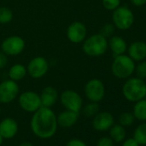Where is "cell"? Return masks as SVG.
<instances>
[{"mask_svg": "<svg viewBox=\"0 0 146 146\" xmlns=\"http://www.w3.org/2000/svg\"><path fill=\"white\" fill-rule=\"evenodd\" d=\"M57 116L51 108L40 107L33 113L30 127L33 133L41 139L52 137L58 129Z\"/></svg>", "mask_w": 146, "mask_h": 146, "instance_id": "cell-1", "label": "cell"}, {"mask_svg": "<svg viewBox=\"0 0 146 146\" xmlns=\"http://www.w3.org/2000/svg\"><path fill=\"white\" fill-rule=\"evenodd\" d=\"M108 47V41L106 37L99 34H95L86 38L83 42V52L93 58L103 55Z\"/></svg>", "mask_w": 146, "mask_h": 146, "instance_id": "cell-2", "label": "cell"}, {"mask_svg": "<svg viewBox=\"0 0 146 146\" xmlns=\"http://www.w3.org/2000/svg\"><path fill=\"white\" fill-rule=\"evenodd\" d=\"M124 97L131 102H136L146 96V84L139 78H129L122 87Z\"/></svg>", "mask_w": 146, "mask_h": 146, "instance_id": "cell-3", "label": "cell"}, {"mask_svg": "<svg viewBox=\"0 0 146 146\" xmlns=\"http://www.w3.org/2000/svg\"><path fill=\"white\" fill-rule=\"evenodd\" d=\"M111 70L115 78L125 79L131 77L135 71V63L128 55H118L113 58Z\"/></svg>", "mask_w": 146, "mask_h": 146, "instance_id": "cell-4", "label": "cell"}, {"mask_svg": "<svg viewBox=\"0 0 146 146\" xmlns=\"http://www.w3.org/2000/svg\"><path fill=\"white\" fill-rule=\"evenodd\" d=\"M112 20L115 28L119 30H127L134 23V15L127 7L119 6L113 11Z\"/></svg>", "mask_w": 146, "mask_h": 146, "instance_id": "cell-5", "label": "cell"}, {"mask_svg": "<svg viewBox=\"0 0 146 146\" xmlns=\"http://www.w3.org/2000/svg\"><path fill=\"white\" fill-rule=\"evenodd\" d=\"M62 106L66 110L80 113L83 108V98L79 93L73 90H65L58 96Z\"/></svg>", "mask_w": 146, "mask_h": 146, "instance_id": "cell-6", "label": "cell"}, {"mask_svg": "<svg viewBox=\"0 0 146 146\" xmlns=\"http://www.w3.org/2000/svg\"><path fill=\"white\" fill-rule=\"evenodd\" d=\"M49 70V63L47 59L42 56L33 58L27 65V72L30 78L34 79L42 78Z\"/></svg>", "mask_w": 146, "mask_h": 146, "instance_id": "cell-7", "label": "cell"}, {"mask_svg": "<svg viewBox=\"0 0 146 146\" xmlns=\"http://www.w3.org/2000/svg\"><path fill=\"white\" fill-rule=\"evenodd\" d=\"M18 104L20 108L28 113H35L42 105L40 95L32 90H27L18 96Z\"/></svg>", "mask_w": 146, "mask_h": 146, "instance_id": "cell-8", "label": "cell"}, {"mask_svg": "<svg viewBox=\"0 0 146 146\" xmlns=\"http://www.w3.org/2000/svg\"><path fill=\"white\" fill-rule=\"evenodd\" d=\"M105 85L100 79L93 78L89 80L84 86V94L88 100L93 102L102 101L105 96Z\"/></svg>", "mask_w": 146, "mask_h": 146, "instance_id": "cell-9", "label": "cell"}, {"mask_svg": "<svg viewBox=\"0 0 146 146\" xmlns=\"http://www.w3.org/2000/svg\"><path fill=\"white\" fill-rule=\"evenodd\" d=\"M25 48V40L19 35H11L1 43V50L8 56H17Z\"/></svg>", "mask_w": 146, "mask_h": 146, "instance_id": "cell-10", "label": "cell"}, {"mask_svg": "<svg viewBox=\"0 0 146 146\" xmlns=\"http://www.w3.org/2000/svg\"><path fill=\"white\" fill-rule=\"evenodd\" d=\"M19 85L13 80H5L0 84V103L12 102L19 95Z\"/></svg>", "mask_w": 146, "mask_h": 146, "instance_id": "cell-11", "label": "cell"}, {"mask_svg": "<svg viewBox=\"0 0 146 146\" xmlns=\"http://www.w3.org/2000/svg\"><path fill=\"white\" fill-rule=\"evenodd\" d=\"M67 39L74 44H79L84 42L87 37V28L79 21L71 23L66 29Z\"/></svg>", "mask_w": 146, "mask_h": 146, "instance_id": "cell-12", "label": "cell"}, {"mask_svg": "<svg viewBox=\"0 0 146 146\" xmlns=\"http://www.w3.org/2000/svg\"><path fill=\"white\" fill-rule=\"evenodd\" d=\"M113 122L114 119L112 113L109 112H101L93 117L92 126L98 131H105L112 127Z\"/></svg>", "mask_w": 146, "mask_h": 146, "instance_id": "cell-13", "label": "cell"}, {"mask_svg": "<svg viewBox=\"0 0 146 146\" xmlns=\"http://www.w3.org/2000/svg\"><path fill=\"white\" fill-rule=\"evenodd\" d=\"M18 131V124L16 119L11 117L5 118L0 122V134L4 139L13 138Z\"/></svg>", "mask_w": 146, "mask_h": 146, "instance_id": "cell-14", "label": "cell"}, {"mask_svg": "<svg viewBox=\"0 0 146 146\" xmlns=\"http://www.w3.org/2000/svg\"><path fill=\"white\" fill-rule=\"evenodd\" d=\"M78 118L79 113L65 109L57 116L58 125L62 128H70L78 122Z\"/></svg>", "mask_w": 146, "mask_h": 146, "instance_id": "cell-15", "label": "cell"}, {"mask_svg": "<svg viewBox=\"0 0 146 146\" xmlns=\"http://www.w3.org/2000/svg\"><path fill=\"white\" fill-rule=\"evenodd\" d=\"M41 105L46 108H52L58 99V94L57 90L52 86L45 87L40 94Z\"/></svg>", "mask_w": 146, "mask_h": 146, "instance_id": "cell-16", "label": "cell"}, {"mask_svg": "<svg viewBox=\"0 0 146 146\" xmlns=\"http://www.w3.org/2000/svg\"><path fill=\"white\" fill-rule=\"evenodd\" d=\"M128 55L133 61H142L146 58V43L135 41L128 47Z\"/></svg>", "mask_w": 146, "mask_h": 146, "instance_id": "cell-17", "label": "cell"}, {"mask_svg": "<svg viewBox=\"0 0 146 146\" xmlns=\"http://www.w3.org/2000/svg\"><path fill=\"white\" fill-rule=\"evenodd\" d=\"M108 46L111 49L113 57L124 54L127 50V44L125 40L117 35L111 36L110 40H108Z\"/></svg>", "mask_w": 146, "mask_h": 146, "instance_id": "cell-18", "label": "cell"}, {"mask_svg": "<svg viewBox=\"0 0 146 146\" xmlns=\"http://www.w3.org/2000/svg\"><path fill=\"white\" fill-rule=\"evenodd\" d=\"M27 72V67L22 64H15L11 66L8 71V75L11 80H13L15 82H18L23 80L26 75Z\"/></svg>", "mask_w": 146, "mask_h": 146, "instance_id": "cell-19", "label": "cell"}, {"mask_svg": "<svg viewBox=\"0 0 146 146\" xmlns=\"http://www.w3.org/2000/svg\"><path fill=\"white\" fill-rule=\"evenodd\" d=\"M109 135L112 140L115 143H120L125 140L126 132L123 125H113L109 129Z\"/></svg>", "mask_w": 146, "mask_h": 146, "instance_id": "cell-20", "label": "cell"}, {"mask_svg": "<svg viewBox=\"0 0 146 146\" xmlns=\"http://www.w3.org/2000/svg\"><path fill=\"white\" fill-rule=\"evenodd\" d=\"M135 119L140 121L146 120V100L142 99L136 102L133 107V113Z\"/></svg>", "mask_w": 146, "mask_h": 146, "instance_id": "cell-21", "label": "cell"}, {"mask_svg": "<svg viewBox=\"0 0 146 146\" xmlns=\"http://www.w3.org/2000/svg\"><path fill=\"white\" fill-rule=\"evenodd\" d=\"M133 138L139 145H146V123H143L137 126L133 133Z\"/></svg>", "mask_w": 146, "mask_h": 146, "instance_id": "cell-22", "label": "cell"}, {"mask_svg": "<svg viewBox=\"0 0 146 146\" xmlns=\"http://www.w3.org/2000/svg\"><path fill=\"white\" fill-rule=\"evenodd\" d=\"M83 109V113L85 117L87 118H92L94 117L96 113H99V105L98 102H90L87 105H85Z\"/></svg>", "mask_w": 146, "mask_h": 146, "instance_id": "cell-23", "label": "cell"}, {"mask_svg": "<svg viewBox=\"0 0 146 146\" xmlns=\"http://www.w3.org/2000/svg\"><path fill=\"white\" fill-rule=\"evenodd\" d=\"M12 11L5 6L0 7V24H8L13 20Z\"/></svg>", "mask_w": 146, "mask_h": 146, "instance_id": "cell-24", "label": "cell"}, {"mask_svg": "<svg viewBox=\"0 0 146 146\" xmlns=\"http://www.w3.org/2000/svg\"><path fill=\"white\" fill-rule=\"evenodd\" d=\"M135 119V117L131 113H123L119 117V125L123 126H130L133 124Z\"/></svg>", "mask_w": 146, "mask_h": 146, "instance_id": "cell-25", "label": "cell"}, {"mask_svg": "<svg viewBox=\"0 0 146 146\" xmlns=\"http://www.w3.org/2000/svg\"><path fill=\"white\" fill-rule=\"evenodd\" d=\"M102 5L106 10L113 11L120 6V0H102Z\"/></svg>", "mask_w": 146, "mask_h": 146, "instance_id": "cell-26", "label": "cell"}, {"mask_svg": "<svg viewBox=\"0 0 146 146\" xmlns=\"http://www.w3.org/2000/svg\"><path fill=\"white\" fill-rule=\"evenodd\" d=\"M137 78L141 79L146 78V61H141L135 68Z\"/></svg>", "mask_w": 146, "mask_h": 146, "instance_id": "cell-27", "label": "cell"}, {"mask_svg": "<svg viewBox=\"0 0 146 146\" xmlns=\"http://www.w3.org/2000/svg\"><path fill=\"white\" fill-rule=\"evenodd\" d=\"M114 25L111 24V23H107L105 24L102 29H101V31H100V34L102 35H103L104 37L108 38V37H111L114 32Z\"/></svg>", "mask_w": 146, "mask_h": 146, "instance_id": "cell-28", "label": "cell"}, {"mask_svg": "<svg viewBox=\"0 0 146 146\" xmlns=\"http://www.w3.org/2000/svg\"><path fill=\"white\" fill-rule=\"evenodd\" d=\"M113 143L110 137H102L98 140L96 146H114Z\"/></svg>", "mask_w": 146, "mask_h": 146, "instance_id": "cell-29", "label": "cell"}, {"mask_svg": "<svg viewBox=\"0 0 146 146\" xmlns=\"http://www.w3.org/2000/svg\"><path fill=\"white\" fill-rule=\"evenodd\" d=\"M66 146H87V144L84 141L79 138H72L67 142Z\"/></svg>", "mask_w": 146, "mask_h": 146, "instance_id": "cell-30", "label": "cell"}, {"mask_svg": "<svg viewBox=\"0 0 146 146\" xmlns=\"http://www.w3.org/2000/svg\"><path fill=\"white\" fill-rule=\"evenodd\" d=\"M8 64V55L2 51L0 52V69H4Z\"/></svg>", "mask_w": 146, "mask_h": 146, "instance_id": "cell-31", "label": "cell"}, {"mask_svg": "<svg viewBox=\"0 0 146 146\" xmlns=\"http://www.w3.org/2000/svg\"><path fill=\"white\" fill-rule=\"evenodd\" d=\"M122 146H140V145L133 137H130L123 142Z\"/></svg>", "mask_w": 146, "mask_h": 146, "instance_id": "cell-32", "label": "cell"}, {"mask_svg": "<svg viewBox=\"0 0 146 146\" xmlns=\"http://www.w3.org/2000/svg\"><path fill=\"white\" fill-rule=\"evenodd\" d=\"M131 3L135 6H143L146 4V0H131Z\"/></svg>", "mask_w": 146, "mask_h": 146, "instance_id": "cell-33", "label": "cell"}, {"mask_svg": "<svg viewBox=\"0 0 146 146\" xmlns=\"http://www.w3.org/2000/svg\"><path fill=\"white\" fill-rule=\"evenodd\" d=\"M19 146H34L30 142H23L21 144H19Z\"/></svg>", "mask_w": 146, "mask_h": 146, "instance_id": "cell-34", "label": "cell"}, {"mask_svg": "<svg viewBox=\"0 0 146 146\" xmlns=\"http://www.w3.org/2000/svg\"><path fill=\"white\" fill-rule=\"evenodd\" d=\"M3 142H4V137L1 136V134H0V145L3 143Z\"/></svg>", "mask_w": 146, "mask_h": 146, "instance_id": "cell-35", "label": "cell"}, {"mask_svg": "<svg viewBox=\"0 0 146 146\" xmlns=\"http://www.w3.org/2000/svg\"><path fill=\"white\" fill-rule=\"evenodd\" d=\"M1 111H2V110H1V107H0V113H1Z\"/></svg>", "mask_w": 146, "mask_h": 146, "instance_id": "cell-36", "label": "cell"}]
</instances>
